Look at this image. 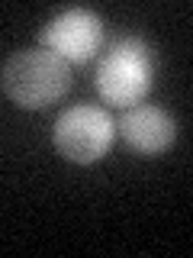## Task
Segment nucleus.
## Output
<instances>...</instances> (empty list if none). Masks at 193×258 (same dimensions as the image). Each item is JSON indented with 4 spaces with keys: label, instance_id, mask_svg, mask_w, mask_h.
Returning a JSON list of instances; mask_svg holds the SVG:
<instances>
[{
    "label": "nucleus",
    "instance_id": "obj_1",
    "mask_svg": "<svg viewBox=\"0 0 193 258\" xmlns=\"http://www.w3.org/2000/svg\"><path fill=\"white\" fill-rule=\"evenodd\" d=\"M0 87L16 107L42 110L58 103L71 87V68L48 48H20L4 61Z\"/></svg>",
    "mask_w": 193,
    "mask_h": 258
},
{
    "label": "nucleus",
    "instance_id": "obj_2",
    "mask_svg": "<svg viewBox=\"0 0 193 258\" xmlns=\"http://www.w3.org/2000/svg\"><path fill=\"white\" fill-rule=\"evenodd\" d=\"M155 55L145 39H119L96 68V91L113 107H135L151 91Z\"/></svg>",
    "mask_w": 193,
    "mask_h": 258
},
{
    "label": "nucleus",
    "instance_id": "obj_3",
    "mask_svg": "<svg viewBox=\"0 0 193 258\" xmlns=\"http://www.w3.org/2000/svg\"><path fill=\"white\" fill-rule=\"evenodd\" d=\"M116 136V123L103 107L93 103H77L68 107L55 119L52 142L58 149L61 158L74 161V165H93L96 158H103L113 145Z\"/></svg>",
    "mask_w": 193,
    "mask_h": 258
},
{
    "label": "nucleus",
    "instance_id": "obj_4",
    "mask_svg": "<svg viewBox=\"0 0 193 258\" xmlns=\"http://www.w3.org/2000/svg\"><path fill=\"white\" fill-rule=\"evenodd\" d=\"M39 39L42 48L55 52L61 61H90L103 45V20L93 10L74 7L55 16Z\"/></svg>",
    "mask_w": 193,
    "mask_h": 258
},
{
    "label": "nucleus",
    "instance_id": "obj_5",
    "mask_svg": "<svg viewBox=\"0 0 193 258\" xmlns=\"http://www.w3.org/2000/svg\"><path fill=\"white\" fill-rule=\"evenodd\" d=\"M119 136L135 155H161L167 152L177 139V123L167 110L155 107V103H135V107H126V113L119 116Z\"/></svg>",
    "mask_w": 193,
    "mask_h": 258
}]
</instances>
